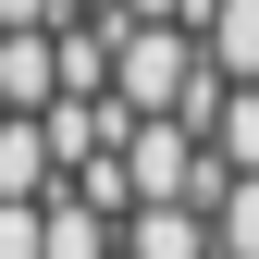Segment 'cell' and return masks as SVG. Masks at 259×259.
<instances>
[{
	"label": "cell",
	"mask_w": 259,
	"mask_h": 259,
	"mask_svg": "<svg viewBox=\"0 0 259 259\" xmlns=\"http://www.w3.org/2000/svg\"><path fill=\"white\" fill-rule=\"evenodd\" d=\"M111 25H185V0H111ZM198 37V25H185Z\"/></svg>",
	"instance_id": "cell-6"
},
{
	"label": "cell",
	"mask_w": 259,
	"mask_h": 259,
	"mask_svg": "<svg viewBox=\"0 0 259 259\" xmlns=\"http://www.w3.org/2000/svg\"><path fill=\"white\" fill-rule=\"evenodd\" d=\"M210 235H222V259H259V173H235L210 198Z\"/></svg>",
	"instance_id": "cell-5"
},
{
	"label": "cell",
	"mask_w": 259,
	"mask_h": 259,
	"mask_svg": "<svg viewBox=\"0 0 259 259\" xmlns=\"http://www.w3.org/2000/svg\"><path fill=\"white\" fill-rule=\"evenodd\" d=\"M210 160H222V173H259V87H222V123H210Z\"/></svg>",
	"instance_id": "cell-4"
},
{
	"label": "cell",
	"mask_w": 259,
	"mask_h": 259,
	"mask_svg": "<svg viewBox=\"0 0 259 259\" xmlns=\"http://www.w3.org/2000/svg\"><path fill=\"white\" fill-rule=\"evenodd\" d=\"M50 259H123V222L87 198H50Z\"/></svg>",
	"instance_id": "cell-3"
},
{
	"label": "cell",
	"mask_w": 259,
	"mask_h": 259,
	"mask_svg": "<svg viewBox=\"0 0 259 259\" xmlns=\"http://www.w3.org/2000/svg\"><path fill=\"white\" fill-rule=\"evenodd\" d=\"M198 50H210V74H222V87H259V0H222Z\"/></svg>",
	"instance_id": "cell-2"
},
{
	"label": "cell",
	"mask_w": 259,
	"mask_h": 259,
	"mask_svg": "<svg viewBox=\"0 0 259 259\" xmlns=\"http://www.w3.org/2000/svg\"><path fill=\"white\" fill-rule=\"evenodd\" d=\"M123 259H222V235H210V210H136Z\"/></svg>",
	"instance_id": "cell-1"
}]
</instances>
